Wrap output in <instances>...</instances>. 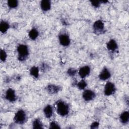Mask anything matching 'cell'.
I'll return each instance as SVG.
<instances>
[{
	"instance_id": "8",
	"label": "cell",
	"mask_w": 129,
	"mask_h": 129,
	"mask_svg": "<svg viewBox=\"0 0 129 129\" xmlns=\"http://www.w3.org/2000/svg\"><path fill=\"white\" fill-rule=\"evenodd\" d=\"M5 97L7 101L11 102H14L17 100V96L15 91L12 88H9L7 90Z\"/></svg>"
},
{
	"instance_id": "17",
	"label": "cell",
	"mask_w": 129,
	"mask_h": 129,
	"mask_svg": "<svg viewBox=\"0 0 129 129\" xmlns=\"http://www.w3.org/2000/svg\"><path fill=\"white\" fill-rule=\"evenodd\" d=\"M39 35V32L36 28H32L29 32L28 36L29 38L32 40H35Z\"/></svg>"
},
{
	"instance_id": "15",
	"label": "cell",
	"mask_w": 129,
	"mask_h": 129,
	"mask_svg": "<svg viewBox=\"0 0 129 129\" xmlns=\"http://www.w3.org/2000/svg\"><path fill=\"white\" fill-rule=\"evenodd\" d=\"M119 120L123 124L128 123L129 120V113L127 111H124L120 114Z\"/></svg>"
},
{
	"instance_id": "13",
	"label": "cell",
	"mask_w": 129,
	"mask_h": 129,
	"mask_svg": "<svg viewBox=\"0 0 129 129\" xmlns=\"http://www.w3.org/2000/svg\"><path fill=\"white\" fill-rule=\"evenodd\" d=\"M40 7L42 11L47 12L51 9V2L49 0H42L40 2Z\"/></svg>"
},
{
	"instance_id": "5",
	"label": "cell",
	"mask_w": 129,
	"mask_h": 129,
	"mask_svg": "<svg viewBox=\"0 0 129 129\" xmlns=\"http://www.w3.org/2000/svg\"><path fill=\"white\" fill-rule=\"evenodd\" d=\"M104 28V24L101 20H96L93 24V31L96 34H99L103 32Z\"/></svg>"
},
{
	"instance_id": "16",
	"label": "cell",
	"mask_w": 129,
	"mask_h": 129,
	"mask_svg": "<svg viewBox=\"0 0 129 129\" xmlns=\"http://www.w3.org/2000/svg\"><path fill=\"white\" fill-rule=\"evenodd\" d=\"M10 28V24L6 21L2 20L0 23V31L2 33H6Z\"/></svg>"
},
{
	"instance_id": "21",
	"label": "cell",
	"mask_w": 129,
	"mask_h": 129,
	"mask_svg": "<svg viewBox=\"0 0 129 129\" xmlns=\"http://www.w3.org/2000/svg\"><path fill=\"white\" fill-rule=\"evenodd\" d=\"M7 5L11 9H15L18 6L19 3L16 0H10L7 2Z\"/></svg>"
},
{
	"instance_id": "18",
	"label": "cell",
	"mask_w": 129,
	"mask_h": 129,
	"mask_svg": "<svg viewBox=\"0 0 129 129\" xmlns=\"http://www.w3.org/2000/svg\"><path fill=\"white\" fill-rule=\"evenodd\" d=\"M30 74L35 78H37L39 75V69L38 67L33 66L30 69Z\"/></svg>"
},
{
	"instance_id": "22",
	"label": "cell",
	"mask_w": 129,
	"mask_h": 129,
	"mask_svg": "<svg viewBox=\"0 0 129 129\" xmlns=\"http://www.w3.org/2000/svg\"><path fill=\"white\" fill-rule=\"evenodd\" d=\"M7 58V52L5 50L2 49L1 50V52H0V59L1 61L3 62L5 61Z\"/></svg>"
},
{
	"instance_id": "1",
	"label": "cell",
	"mask_w": 129,
	"mask_h": 129,
	"mask_svg": "<svg viewBox=\"0 0 129 129\" xmlns=\"http://www.w3.org/2000/svg\"><path fill=\"white\" fill-rule=\"evenodd\" d=\"M56 111L61 116H66L70 112V107L68 103L62 100H58L56 103Z\"/></svg>"
},
{
	"instance_id": "26",
	"label": "cell",
	"mask_w": 129,
	"mask_h": 129,
	"mask_svg": "<svg viewBox=\"0 0 129 129\" xmlns=\"http://www.w3.org/2000/svg\"><path fill=\"white\" fill-rule=\"evenodd\" d=\"M99 123L98 121H94L92 122L90 125V127L91 128H97L99 127Z\"/></svg>"
},
{
	"instance_id": "4",
	"label": "cell",
	"mask_w": 129,
	"mask_h": 129,
	"mask_svg": "<svg viewBox=\"0 0 129 129\" xmlns=\"http://www.w3.org/2000/svg\"><path fill=\"white\" fill-rule=\"evenodd\" d=\"M116 91L115 85L111 82H107L104 86V94L107 96L113 95Z\"/></svg>"
},
{
	"instance_id": "25",
	"label": "cell",
	"mask_w": 129,
	"mask_h": 129,
	"mask_svg": "<svg viewBox=\"0 0 129 129\" xmlns=\"http://www.w3.org/2000/svg\"><path fill=\"white\" fill-rule=\"evenodd\" d=\"M91 4L92 6L95 8H98L100 6L101 2L100 1H90Z\"/></svg>"
},
{
	"instance_id": "2",
	"label": "cell",
	"mask_w": 129,
	"mask_h": 129,
	"mask_svg": "<svg viewBox=\"0 0 129 129\" xmlns=\"http://www.w3.org/2000/svg\"><path fill=\"white\" fill-rule=\"evenodd\" d=\"M17 51L19 60L22 61L26 60L29 53V48L26 45L24 44H19L17 47Z\"/></svg>"
},
{
	"instance_id": "9",
	"label": "cell",
	"mask_w": 129,
	"mask_h": 129,
	"mask_svg": "<svg viewBox=\"0 0 129 129\" xmlns=\"http://www.w3.org/2000/svg\"><path fill=\"white\" fill-rule=\"evenodd\" d=\"M111 77V73L109 70L106 67H104L100 72L98 77L100 80L106 81Z\"/></svg>"
},
{
	"instance_id": "12",
	"label": "cell",
	"mask_w": 129,
	"mask_h": 129,
	"mask_svg": "<svg viewBox=\"0 0 129 129\" xmlns=\"http://www.w3.org/2000/svg\"><path fill=\"white\" fill-rule=\"evenodd\" d=\"M60 90V87L55 84H49L46 87L47 92L51 94H55L57 93Z\"/></svg>"
},
{
	"instance_id": "6",
	"label": "cell",
	"mask_w": 129,
	"mask_h": 129,
	"mask_svg": "<svg viewBox=\"0 0 129 129\" xmlns=\"http://www.w3.org/2000/svg\"><path fill=\"white\" fill-rule=\"evenodd\" d=\"M58 41L59 44L64 47L68 46L71 43V39L69 35L66 33H60L58 35Z\"/></svg>"
},
{
	"instance_id": "23",
	"label": "cell",
	"mask_w": 129,
	"mask_h": 129,
	"mask_svg": "<svg viewBox=\"0 0 129 129\" xmlns=\"http://www.w3.org/2000/svg\"><path fill=\"white\" fill-rule=\"evenodd\" d=\"M77 73V70L74 68H69L67 71V74L69 76L73 77Z\"/></svg>"
},
{
	"instance_id": "11",
	"label": "cell",
	"mask_w": 129,
	"mask_h": 129,
	"mask_svg": "<svg viewBox=\"0 0 129 129\" xmlns=\"http://www.w3.org/2000/svg\"><path fill=\"white\" fill-rule=\"evenodd\" d=\"M106 47L109 51L114 52L118 49V44L114 39H111L107 42Z\"/></svg>"
},
{
	"instance_id": "7",
	"label": "cell",
	"mask_w": 129,
	"mask_h": 129,
	"mask_svg": "<svg viewBox=\"0 0 129 129\" xmlns=\"http://www.w3.org/2000/svg\"><path fill=\"white\" fill-rule=\"evenodd\" d=\"M95 93L90 89L85 90L82 93V98L85 101L88 102L92 101L95 98Z\"/></svg>"
},
{
	"instance_id": "24",
	"label": "cell",
	"mask_w": 129,
	"mask_h": 129,
	"mask_svg": "<svg viewBox=\"0 0 129 129\" xmlns=\"http://www.w3.org/2000/svg\"><path fill=\"white\" fill-rule=\"evenodd\" d=\"M49 128H59L60 126L55 121H52L49 124Z\"/></svg>"
},
{
	"instance_id": "3",
	"label": "cell",
	"mask_w": 129,
	"mask_h": 129,
	"mask_svg": "<svg viewBox=\"0 0 129 129\" xmlns=\"http://www.w3.org/2000/svg\"><path fill=\"white\" fill-rule=\"evenodd\" d=\"M27 117L25 111L23 109L18 110L14 117V122L18 124H23L27 121Z\"/></svg>"
},
{
	"instance_id": "20",
	"label": "cell",
	"mask_w": 129,
	"mask_h": 129,
	"mask_svg": "<svg viewBox=\"0 0 129 129\" xmlns=\"http://www.w3.org/2000/svg\"><path fill=\"white\" fill-rule=\"evenodd\" d=\"M87 86V83L84 79H82L77 83V87L80 90H84Z\"/></svg>"
},
{
	"instance_id": "10",
	"label": "cell",
	"mask_w": 129,
	"mask_h": 129,
	"mask_svg": "<svg viewBox=\"0 0 129 129\" xmlns=\"http://www.w3.org/2000/svg\"><path fill=\"white\" fill-rule=\"evenodd\" d=\"M90 72V67L89 66H84L80 68L78 71V74L82 79H85L89 75Z\"/></svg>"
},
{
	"instance_id": "14",
	"label": "cell",
	"mask_w": 129,
	"mask_h": 129,
	"mask_svg": "<svg viewBox=\"0 0 129 129\" xmlns=\"http://www.w3.org/2000/svg\"><path fill=\"white\" fill-rule=\"evenodd\" d=\"M44 116L47 118H50L53 115V108L50 104L46 105L43 109Z\"/></svg>"
},
{
	"instance_id": "19",
	"label": "cell",
	"mask_w": 129,
	"mask_h": 129,
	"mask_svg": "<svg viewBox=\"0 0 129 129\" xmlns=\"http://www.w3.org/2000/svg\"><path fill=\"white\" fill-rule=\"evenodd\" d=\"M32 127L34 129L43 128V124L41 120L39 118L35 119L32 122Z\"/></svg>"
}]
</instances>
